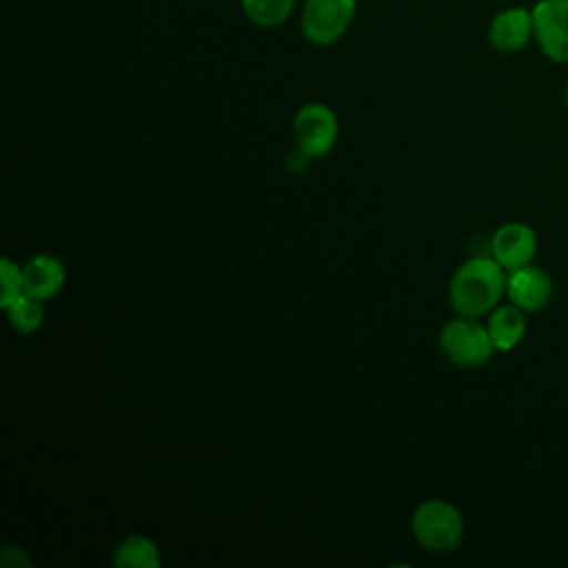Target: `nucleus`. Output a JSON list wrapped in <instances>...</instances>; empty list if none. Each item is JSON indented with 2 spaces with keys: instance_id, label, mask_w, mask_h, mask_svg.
<instances>
[{
  "instance_id": "obj_9",
  "label": "nucleus",
  "mask_w": 568,
  "mask_h": 568,
  "mask_svg": "<svg viewBox=\"0 0 568 568\" xmlns=\"http://www.w3.org/2000/svg\"><path fill=\"white\" fill-rule=\"evenodd\" d=\"M490 251H493V257L506 271H515L532 262L537 253V235L524 222H508L495 231L490 240Z\"/></svg>"
},
{
  "instance_id": "obj_16",
  "label": "nucleus",
  "mask_w": 568,
  "mask_h": 568,
  "mask_svg": "<svg viewBox=\"0 0 568 568\" xmlns=\"http://www.w3.org/2000/svg\"><path fill=\"white\" fill-rule=\"evenodd\" d=\"M564 100H566V106H568V82H566V89H564Z\"/></svg>"
},
{
  "instance_id": "obj_3",
  "label": "nucleus",
  "mask_w": 568,
  "mask_h": 568,
  "mask_svg": "<svg viewBox=\"0 0 568 568\" xmlns=\"http://www.w3.org/2000/svg\"><path fill=\"white\" fill-rule=\"evenodd\" d=\"M439 348L448 362H453L455 366H464V368L481 366L495 353V344L490 339L488 328L468 315L448 320L442 326Z\"/></svg>"
},
{
  "instance_id": "obj_12",
  "label": "nucleus",
  "mask_w": 568,
  "mask_h": 568,
  "mask_svg": "<svg viewBox=\"0 0 568 568\" xmlns=\"http://www.w3.org/2000/svg\"><path fill=\"white\" fill-rule=\"evenodd\" d=\"M160 561L158 546L144 535H129L113 552V564L118 568H158Z\"/></svg>"
},
{
  "instance_id": "obj_2",
  "label": "nucleus",
  "mask_w": 568,
  "mask_h": 568,
  "mask_svg": "<svg viewBox=\"0 0 568 568\" xmlns=\"http://www.w3.org/2000/svg\"><path fill=\"white\" fill-rule=\"evenodd\" d=\"M417 544L433 552L453 550L464 537V517L457 506L446 499L422 501L410 519Z\"/></svg>"
},
{
  "instance_id": "obj_1",
  "label": "nucleus",
  "mask_w": 568,
  "mask_h": 568,
  "mask_svg": "<svg viewBox=\"0 0 568 568\" xmlns=\"http://www.w3.org/2000/svg\"><path fill=\"white\" fill-rule=\"evenodd\" d=\"M506 293V268L495 257H470L457 266L448 284L450 306L459 315L479 317L499 306Z\"/></svg>"
},
{
  "instance_id": "obj_11",
  "label": "nucleus",
  "mask_w": 568,
  "mask_h": 568,
  "mask_svg": "<svg viewBox=\"0 0 568 568\" xmlns=\"http://www.w3.org/2000/svg\"><path fill=\"white\" fill-rule=\"evenodd\" d=\"M524 313L526 311H521L513 302L510 304H499L490 311L486 328L490 333L495 351H510L524 339V335H526Z\"/></svg>"
},
{
  "instance_id": "obj_13",
  "label": "nucleus",
  "mask_w": 568,
  "mask_h": 568,
  "mask_svg": "<svg viewBox=\"0 0 568 568\" xmlns=\"http://www.w3.org/2000/svg\"><path fill=\"white\" fill-rule=\"evenodd\" d=\"M244 18L260 29H275L284 24L295 11V0H240Z\"/></svg>"
},
{
  "instance_id": "obj_15",
  "label": "nucleus",
  "mask_w": 568,
  "mask_h": 568,
  "mask_svg": "<svg viewBox=\"0 0 568 568\" xmlns=\"http://www.w3.org/2000/svg\"><path fill=\"white\" fill-rule=\"evenodd\" d=\"M22 295H24L22 266H18L9 257H2L0 260V306L7 308L11 302H16Z\"/></svg>"
},
{
  "instance_id": "obj_4",
  "label": "nucleus",
  "mask_w": 568,
  "mask_h": 568,
  "mask_svg": "<svg viewBox=\"0 0 568 568\" xmlns=\"http://www.w3.org/2000/svg\"><path fill=\"white\" fill-rule=\"evenodd\" d=\"M357 16V0H304L300 31L315 47L339 42Z\"/></svg>"
},
{
  "instance_id": "obj_14",
  "label": "nucleus",
  "mask_w": 568,
  "mask_h": 568,
  "mask_svg": "<svg viewBox=\"0 0 568 568\" xmlns=\"http://www.w3.org/2000/svg\"><path fill=\"white\" fill-rule=\"evenodd\" d=\"M7 317H9V324L18 331V333H33L42 326V320H44V308H42V302L29 297V295H22L18 297L16 302H11L7 308Z\"/></svg>"
},
{
  "instance_id": "obj_6",
  "label": "nucleus",
  "mask_w": 568,
  "mask_h": 568,
  "mask_svg": "<svg viewBox=\"0 0 568 568\" xmlns=\"http://www.w3.org/2000/svg\"><path fill=\"white\" fill-rule=\"evenodd\" d=\"M530 9L539 51L557 64H568V0H537Z\"/></svg>"
},
{
  "instance_id": "obj_8",
  "label": "nucleus",
  "mask_w": 568,
  "mask_h": 568,
  "mask_svg": "<svg viewBox=\"0 0 568 568\" xmlns=\"http://www.w3.org/2000/svg\"><path fill=\"white\" fill-rule=\"evenodd\" d=\"M508 300L526 313L541 311L552 300V280L539 266H519L506 275Z\"/></svg>"
},
{
  "instance_id": "obj_10",
  "label": "nucleus",
  "mask_w": 568,
  "mask_h": 568,
  "mask_svg": "<svg viewBox=\"0 0 568 568\" xmlns=\"http://www.w3.org/2000/svg\"><path fill=\"white\" fill-rule=\"evenodd\" d=\"M22 277H24V295L38 302H47L62 291L67 273L58 257L36 255L22 266Z\"/></svg>"
},
{
  "instance_id": "obj_7",
  "label": "nucleus",
  "mask_w": 568,
  "mask_h": 568,
  "mask_svg": "<svg viewBox=\"0 0 568 568\" xmlns=\"http://www.w3.org/2000/svg\"><path fill=\"white\" fill-rule=\"evenodd\" d=\"M488 44L499 53H517L528 47L530 40H535V22H532V9L513 4L497 11L486 31Z\"/></svg>"
},
{
  "instance_id": "obj_5",
  "label": "nucleus",
  "mask_w": 568,
  "mask_h": 568,
  "mask_svg": "<svg viewBox=\"0 0 568 568\" xmlns=\"http://www.w3.org/2000/svg\"><path fill=\"white\" fill-rule=\"evenodd\" d=\"M293 133L297 149L306 158H324L337 142L339 120L331 106L322 102H308L295 113Z\"/></svg>"
}]
</instances>
